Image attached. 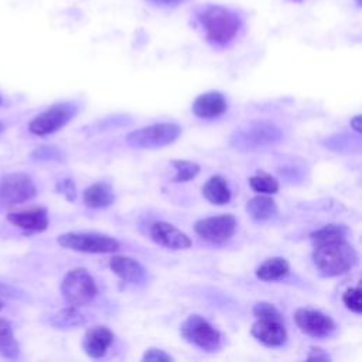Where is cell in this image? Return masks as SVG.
Masks as SVG:
<instances>
[{
  "label": "cell",
  "instance_id": "cell-1",
  "mask_svg": "<svg viewBox=\"0 0 362 362\" xmlns=\"http://www.w3.org/2000/svg\"><path fill=\"white\" fill-rule=\"evenodd\" d=\"M313 262L324 277L348 273L358 262V255L346 239L313 245Z\"/></svg>",
  "mask_w": 362,
  "mask_h": 362
},
{
  "label": "cell",
  "instance_id": "cell-2",
  "mask_svg": "<svg viewBox=\"0 0 362 362\" xmlns=\"http://www.w3.org/2000/svg\"><path fill=\"white\" fill-rule=\"evenodd\" d=\"M198 20L208 42L216 47L228 45L242 27L240 17L222 6H205L198 13Z\"/></svg>",
  "mask_w": 362,
  "mask_h": 362
},
{
  "label": "cell",
  "instance_id": "cell-3",
  "mask_svg": "<svg viewBox=\"0 0 362 362\" xmlns=\"http://www.w3.org/2000/svg\"><path fill=\"white\" fill-rule=\"evenodd\" d=\"M281 137L283 133L274 123L257 120L238 129L230 136V144L239 150H257L279 143Z\"/></svg>",
  "mask_w": 362,
  "mask_h": 362
},
{
  "label": "cell",
  "instance_id": "cell-4",
  "mask_svg": "<svg viewBox=\"0 0 362 362\" xmlns=\"http://www.w3.org/2000/svg\"><path fill=\"white\" fill-rule=\"evenodd\" d=\"M181 132L182 130L180 124L173 122L153 123L150 126H144L141 129L130 132L126 136V143L130 147L140 150L160 148L174 143L180 137Z\"/></svg>",
  "mask_w": 362,
  "mask_h": 362
},
{
  "label": "cell",
  "instance_id": "cell-5",
  "mask_svg": "<svg viewBox=\"0 0 362 362\" xmlns=\"http://www.w3.org/2000/svg\"><path fill=\"white\" fill-rule=\"evenodd\" d=\"M57 242L65 249L92 255L115 253L120 249L117 239L98 232H68L59 235Z\"/></svg>",
  "mask_w": 362,
  "mask_h": 362
},
{
  "label": "cell",
  "instance_id": "cell-6",
  "mask_svg": "<svg viewBox=\"0 0 362 362\" xmlns=\"http://www.w3.org/2000/svg\"><path fill=\"white\" fill-rule=\"evenodd\" d=\"M180 332L187 342L205 352H216L222 346L221 332L201 315L194 314L185 318L180 327Z\"/></svg>",
  "mask_w": 362,
  "mask_h": 362
},
{
  "label": "cell",
  "instance_id": "cell-7",
  "mask_svg": "<svg viewBox=\"0 0 362 362\" xmlns=\"http://www.w3.org/2000/svg\"><path fill=\"white\" fill-rule=\"evenodd\" d=\"M61 294L69 305L89 304L98 294V287L90 273L83 267L69 270L61 283Z\"/></svg>",
  "mask_w": 362,
  "mask_h": 362
},
{
  "label": "cell",
  "instance_id": "cell-8",
  "mask_svg": "<svg viewBox=\"0 0 362 362\" xmlns=\"http://www.w3.org/2000/svg\"><path fill=\"white\" fill-rule=\"evenodd\" d=\"M78 113V106L72 102H61L49 106L37 115L30 123L28 130L35 136H49L68 124Z\"/></svg>",
  "mask_w": 362,
  "mask_h": 362
},
{
  "label": "cell",
  "instance_id": "cell-9",
  "mask_svg": "<svg viewBox=\"0 0 362 362\" xmlns=\"http://www.w3.org/2000/svg\"><path fill=\"white\" fill-rule=\"evenodd\" d=\"M37 197L33 178L24 173H8L0 178V208L27 202Z\"/></svg>",
  "mask_w": 362,
  "mask_h": 362
},
{
  "label": "cell",
  "instance_id": "cell-10",
  "mask_svg": "<svg viewBox=\"0 0 362 362\" xmlns=\"http://www.w3.org/2000/svg\"><path fill=\"white\" fill-rule=\"evenodd\" d=\"M195 233L209 243H223L229 240L236 230V219L232 214L202 218L194 223Z\"/></svg>",
  "mask_w": 362,
  "mask_h": 362
},
{
  "label": "cell",
  "instance_id": "cell-11",
  "mask_svg": "<svg viewBox=\"0 0 362 362\" xmlns=\"http://www.w3.org/2000/svg\"><path fill=\"white\" fill-rule=\"evenodd\" d=\"M294 321L304 334L314 338H327L335 331L334 320L318 310L298 308L294 313Z\"/></svg>",
  "mask_w": 362,
  "mask_h": 362
},
{
  "label": "cell",
  "instance_id": "cell-12",
  "mask_svg": "<svg viewBox=\"0 0 362 362\" xmlns=\"http://www.w3.org/2000/svg\"><path fill=\"white\" fill-rule=\"evenodd\" d=\"M150 238L157 245L171 249V250H184L191 247L192 242L182 230H180L177 226L165 222V221H157L151 223L150 226Z\"/></svg>",
  "mask_w": 362,
  "mask_h": 362
},
{
  "label": "cell",
  "instance_id": "cell-13",
  "mask_svg": "<svg viewBox=\"0 0 362 362\" xmlns=\"http://www.w3.org/2000/svg\"><path fill=\"white\" fill-rule=\"evenodd\" d=\"M250 334L260 344L269 348L281 346L287 341V331L283 325V320L277 318H256L252 324Z\"/></svg>",
  "mask_w": 362,
  "mask_h": 362
},
{
  "label": "cell",
  "instance_id": "cell-14",
  "mask_svg": "<svg viewBox=\"0 0 362 362\" xmlns=\"http://www.w3.org/2000/svg\"><path fill=\"white\" fill-rule=\"evenodd\" d=\"M7 221L27 235L41 233L47 230L49 223L48 212L42 206H37L21 212H11L7 215Z\"/></svg>",
  "mask_w": 362,
  "mask_h": 362
},
{
  "label": "cell",
  "instance_id": "cell-15",
  "mask_svg": "<svg viewBox=\"0 0 362 362\" xmlns=\"http://www.w3.org/2000/svg\"><path fill=\"white\" fill-rule=\"evenodd\" d=\"M110 270L123 281L130 284H143L147 280V272L143 264L129 256L116 255L109 260Z\"/></svg>",
  "mask_w": 362,
  "mask_h": 362
},
{
  "label": "cell",
  "instance_id": "cell-16",
  "mask_svg": "<svg viewBox=\"0 0 362 362\" xmlns=\"http://www.w3.org/2000/svg\"><path fill=\"white\" fill-rule=\"evenodd\" d=\"M115 335L105 325H95L89 328L82 339V348L85 354L90 358H102L107 352L109 346L113 344Z\"/></svg>",
  "mask_w": 362,
  "mask_h": 362
},
{
  "label": "cell",
  "instance_id": "cell-17",
  "mask_svg": "<svg viewBox=\"0 0 362 362\" xmlns=\"http://www.w3.org/2000/svg\"><path fill=\"white\" fill-rule=\"evenodd\" d=\"M228 109L226 98L216 90L201 93L192 103V113L201 119H215L222 116Z\"/></svg>",
  "mask_w": 362,
  "mask_h": 362
},
{
  "label": "cell",
  "instance_id": "cell-18",
  "mask_svg": "<svg viewBox=\"0 0 362 362\" xmlns=\"http://www.w3.org/2000/svg\"><path fill=\"white\" fill-rule=\"evenodd\" d=\"M83 202L93 209L107 208L115 202V191L107 182H95L85 189Z\"/></svg>",
  "mask_w": 362,
  "mask_h": 362
},
{
  "label": "cell",
  "instance_id": "cell-19",
  "mask_svg": "<svg viewBox=\"0 0 362 362\" xmlns=\"http://www.w3.org/2000/svg\"><path fill=\"white\" fill-rule=\"evenodd\" d=\"M202 195L214 205H225L230 201L232 192L228 181L221 175H212L202 187Z\"/></svg>",
  "mask_w": 362,
  "mask_h": 362
},
{
  "label": "cell",
  "instance_id": "cell-20",
  "mask_svg": "<svg viewBox=\"0 0 362 362\" xmlns=\"http://www.w3.org/2000/svg\"><path fill=\"white\" fill-rule=\"evenodd\" d=\"M246 212L255 221H267L277 214V204L270 195L259 194L247 201Z\"/></svg>",
  "mask_w": 362,
  "mask_h": 362
},
{
  "label": "cell",
  "instance_id": "cell-21",
  "mask_svg": "<svg viewBox=\"0 0 362 362\" xmlns=\"http://www.w3.org/2000/svg\"><path fill=\"white\" fill-rule=\"evenodd\" d=\"M290 272V264L284 257L274 256L264 260L256 270V276L263 281H276L286 277Z\"/></svg>",
  "mask_w": 362,
  "mask_h": 362
},
{
  "label": "cell",
  "instance_id": "cell-22",
  "mask_svg": "<svg viewBox=\"0 0 362 362\" xmlns=\"http://www.w3.org/2000/svg\"><path fill=\"white\" fill-rule=\"evenodd\" d=\"M51 324L59 329L75 328L85 324V317L75 305H68L51 317Z\"/></svg>",
  "mask_w": 362,
  "mask_h": 362
},
{
  "label": "cell",
  "instance_id": "cell-23",
  "mask_svg": "<svg viewBox=\"0 0 362 362\" xmlns=\"http://www.w3.org/2000/svg\"><path fill=\"white\" fill-rule=\"evenodd\" d=\"M18 342L14 338L11 324L0 318V355L6 358H16L18 355Z\"/></svg>",
  "mask_w": 362,
  "mask_h": 362
},
{
  "label": "cell",
  "instance_id": "cell-24",
  "mask_svg": "<svg viewBox=\"0 0 362 362\" xmlns=\"http://www.w3.org/2000/svg\"><path fill=\"white\" fill-rule=\"evenodd\" d=\"M346 233H348V229L344 225L328 223L311 233V242L313 245H318L324 242L346 239Z\"/></svg>",
  "mask_w": 362,
  "mask_h": 362
},
{
  "label": "cell",
  "instance_id": "cell-25",
  "mask_svg": "<svg viewBox=\"0 0 362 362\" xmlns=\"http://www.w3.org/2000/svg\"><path fill=\"white\" fill-rule=\"evenodd\" d=\"M171 165L174 167V177H173V182H187L194 180L199 171L201 167L194 163V161H188V160H173Z\"/></svg>",
  "mask_w": 362,
  "mask_h": 362
},
{
  "label": "cell",
  "instance_id": "cell-26",
  "mask_svg": "<svg viewBox=\"0 0 362 362\" xmlns=\"http://www.w3.org/2000/svg\"><path fill=\"white\" fill-rule=\"evenodd\" d=\"M249 185L255 192L259 194H276L279 191V181L269 174H256L249 178Z\"/></svg>",
  "mask_w": 362,
  "mask_h": 362
},
{
  "label": "cell",
  "instance_id": "cell-27",
  "mask_svg": "<svg viewBox=\"0 0 362 362\" xmlns=\"http://www.w3.org/2000/svg\"><path fill=\"white\" fill-rule=\"evenodd\" d=\"M361 296L362 291L359 287H351L348 288L344 294H342V301L345 304V307L355 313V314H361L362 313V303H361Z\"/></svg>",
  "mask_w": 362,
  "mask_h": 362
},
{
  "label": "cell",
  "instance_id": "cell-28",
  "mask_svg": "<svg viewBox=\"0 0 362 362\" xmlns=\"http://www.w3.org/2000/svg\"><path fill=\"white\" fill-rule=\"evenodd\" d=\"M253 315L256 318H277V320H283L280 311L267 301H259L253 305Z\"/></svg>",
  "mask_w": 362,
  "mask_h": 362
},
{
  "label": "cell",
  "instance_id": "cell-29",
  "mask_svg": "<svg viewBox=\"0 0 362 362\" xmlns=\"http://www.w3.org/2000/svg\"><path fill=\"white\" fill-rule=\"evenodd\" d=\"M55 189H57V192L64 195L65 199H68L69 202H74L76 199V187L71 178L59 180L55 185Z\"/></svg>",
  "mask_w": 362,
  "mask_h": 362
},
{
  "label": "cell",
  "instance_id": "cell-30",
  "mask_svg": "<svg viewBox=\"0 0 362 362\" xmlns=\"http://www.w3.org/2000/svg\"><path fill=\"white\" fill-rule=\"evenodd\" d=\"M33 157L35 160H61L62 153L54 146H41L33 151Z\"/></svg>",
  "mask_w": 362,
  "mask_h": 362
},
{
  "label": "cell",
  "instance_id": "cell-31",
  "mask_svg": "<svg viewBox=\"0 0 362 362\" xmlns=\"http://www.w3.org/2000/svg\"><path fill=\"white\" fill-rule=\"evenodd\" d=\"M141 361L144 362H170L174 361L171 355H168L165 351L158 348H148L146 349L144 355L141 356Z\"/></svg>",
  "mask_w": 362,
  "mask_h": 362
},
{
  "label": "cell",
  "instance_id": "cell-32",
  "mask_svg": "<svg viewBox=\"0 0 362 362\" xmlns=\"http://www.w3.org/2000/svg\"><path fill=\"white\" fill-rule=\"evenodd\" d=\"M23 294L21 291L11 286V284H6V283H0V297H7V298H20Z\"/></svg>",
  "mask_w": 362,
  "mask_h": 362
},
{
  "label": "cell",
  "instance_id": "cell-33",
  "mask_svg": "<svg viewBox=\"0 0 362 362\" xmlns=\"http://www.w3.org/2000/svg\"><path fill=\"white\" fill-rule=\"evenodd\" d=\"M329 355L321 349V348H317V346H311L310 349V354L307 355V361H329Z\"/></svg>",
  "mask_w": 362,
  "mask_h": 362
},
{
  "label": "cell",
  "instance_id": "cell-34",
  "mask_svg": "<svg viewBox=\"0 0 362 362\" xmlns=\"http://www.w3.org/2000/svg\"><path fill=\"white\" fill-rule=\"evenodd\" d=\"M147 1H150V3H153V4H156V6H168V7H174V6L180 4V3H182L184 0H147Z\"/></svg>",
  "mask_w": 362,
  "mask_h": 362
},
{
  "label": "cell",
  "instance_id": "cell-35",
  "mask_svg": "<svg viewBox=\"0 0 362 362\" xmlns=\"http://www.w3.org/2000/svg\"><path fill=\"white\" fill-rule=\"evenodd\" d=\"M351 127L356 132L361 133V115H356L351 119Z\"/></svg>",
  "mask_w": 362,
  "mask_h": 362
},
{
  "label": "cell",
  "instance_id": "cell-36",
  "mask_svg": "<svg viewBox=\"0 0 362 362\" xmlns=\"http://www.w3.org/2000/svg\"><path fill=\"white\" fill-rule=\"evenodd\" d=\"M4 130V124H3V122H0V133Z\"/></svg>",
  "mask_w": 362,
  "mask_h": 362
},
{
  "label": "cell",
  "instance_id": "cell-37",
  "mask_svg": "<svg viewBox=\"0 0 362 362\" xmlns=\"http://www.w3.org/2000/svg\"><path fill=\"white\" fill-rule=\"evenodd\" d=\"M3 308H4V303H3V301H1V300H0V311H1V310H3Z\"/></svg>",
  "mask_w": 362,
  "mask_h": 362
},
{
  "label": "cell",
  "instance_id": "cell-38",
  "mask_svg": "<svg viewBox=\"0 0 362 362\" xmlns=\"http://www.w3.org/2000/svg\"><path fill=\"white\" fill-rule=\"evenodd\" d=\"M1 103H3V99H1V98H0V105H1Z\"/></svg>",
  "mask_w": 362,
  "mask_h": 362
}]
</instances>
